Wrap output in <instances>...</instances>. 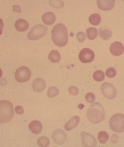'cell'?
<instances>
[{
    "label": "cell",
    "mask_w": 124,
    "mask_h": 147,
    "mask_svg": "<svg viewBox=\"0 0 124 147\" xmlns=\"http://www.w3.org/2000/svg\"><path fill=\"white\" fill-rule=\"evenodd\" d=\"M68 32L65 25L61 23L56 24L51 31L52 40L56 45L62 47L67 44L68 41Z\"/></svg>",
    "instance_id": "6da1fadb"
},
{
    "label": "cell",
    "mask_w": 124,
    "mask_h": 147,
    "mask_svg": "<svg viewBox=\"0 0 124 147\" xmlns=\"http://www.w3.org/2000/svg\"><path fill=\"white\" fill-rule=\"evenodd\" d=\"M105 112L102 106L100 103L96 102L91 105L87 112L88 120L95 124L99 123L104 119Z\"/></svg>",
    "instance_id": "7a4b0ae2"
},
{
    "label": "cell",
    "mask_w": 124,
    "mask_h": 147,
    "mask_svg": "<svg viewBox=\"0 0 124 147\" xmlns=\"http://www.w3.org/2000/svg\"><path fill=\"white\" fill-rule=\"evenodd\" d=\"M14 115L13 106L9 101L1 100L0 101V122L5 123L9 122Z\"/></svg>",
    "instance_id": "3957f363"
},
{
    "label": "cell",
    "mask_w": 124,
    "mask_h": 147,
    "mask_svg": "<svg viewBox=\"0 0 124 147\" xmlns=\"http://www.w3.org/2000/svg\"><path fill=\"white\" fill-rule=\"evenodd\" d=\"M109 125L114 132L120 133L124 131V115L118 113L114 115L110 118Z\"/></svg>",
    "instance_id": "277c9868"
},
{
    "label": "cell",
    "mask_w": 124,
    "mask_h": 147,
    "mask_svg": "<svg viewBox=\"0 0 124 147\" xmlns=\"http://www.w3.org/2000/svg\"><path fill=\"white\" fill-rule=\"evenodd\" d=\"M47 27L43 25L39 24L32 27L28 32L27 36L31 40H35L44 36L46 33Z\"/></svg>",
    "instance_id": "5b68a950"
},
{
    "label": "cell",
    "mask_w": 124,
    "mask_h": 147,
    "mask_svg": "<svg viewBox=\"0 0 124 147\" xmlns=\"http://www.w3.org/2000/svg\"><path fill=\"white\" fill-rule=\"evenodd\" d=\"M31 73L27 67L22 66L16 70L15 77L16 80L20 83H24L28 81L31 77Z\"/></svg>",
    "instance_id": "8992f818"
},
{
    "label": "cell",
    "mask_w": 124,
    "mask_h": 147,
    "mask_svg": "<svg viewBox=\"0 0 124 147\" xmlns=\"http://www.w3.org/2000/svg\"><path fill=\"white\" fill-rule=\"evenodd\" d=\"M101 92L104 96L109 99L114 98L116 97L117 91L111 84L107 82L102 83L101 88Z\"/></svg>",
    "instance_id": "52a82bcc"
},
{
    "label": "cell",
    "mask_w": 124,
    "mask_h": 147,
    "mask_svg": "<svg viewBox=\"0 0 124 147\" xmlns=\"http://www.w3.org/2000/svg\"><path fill=\"white\" fill-rule=\"evenodd\" d=\"M78 57L80 61L84 63H87L93 61L95 57L94 52L89 48L83 49L79 53Z\"/></svg>",
    "instance_id": "ba28073f"
},
{
    "label": "cell",
    "mask_w": 124,
    "mask_h": 147,
    "mask_svg": "<svg viewBox=\"0 0 124 147\" xmlns=\"http://www.w3.org/2000/svg\"><path fill=\"white\" fill-rule=\"evenodd\" d=\"M82 144L85 147H95L97 142L95 138L88 133L83 131L81 134Z\"/></svg>",
    "instance_id": "9c48e42d"
},
{
    "label": "cell",
    "mask_w": 124,
    "mask_h": 147,
    "mask_svg": "<svg viewBox=\"0 0 124 147\" xmlns=\"http://www.w3.org/2000/svg\"><path fill=\"white\" fill-rule=\"evenodd\" d=\"M52 137L56 144L60 145L64 143L67 139L66 135L64 131L59 129L54 131L52 134Z\"/></svg>",
    "instance_id": "30bf717a"
},
{
    "label": "cell",
    "mask_w": 124,
    "mask_h": 147,
    "mask_svg": "<svg viewBox=\"0 0 124 147\" xmlns=\"http://www.w3.org/2000/svg\"><path fill=\"white\" fill-rule=\"evenodd\" d=\"M109 50L111 53L116 56L122 55L124 51L123 44L119 41H115L110 45Z\"/></svg>",
    "instance_id": "8fae6325"
},
{
    "label": "cell",
    "mask_w": 124,
    "mask_h": 147,
    "mask_svg": "<svg viewBox=\"0 0 124 147\" xmlns=\"http://www.w3.org/2000/svg\"><path fill=\"white\" fill-rule=\"evenodd\" d=\"M96 2L98 7L100 9L104 11H109L113 8L115 0H97Z\"/></svg>",
    "instance_id": "7c38bea8"
},
{
    "label": "cell",
    "mask_w": 124,
    "mask_h": 147,
    "mask_svg": "<svg viewBox=\"0 0 124 147\" xmlns=\"http://www.w3.org/2000/svg\"><path fill=\"white\" fill-rule=\"evenodd\" d=\"M46 86V84L44 79L40 78H36L32 85L33 90L37 92H40L43 91Z\"/></svg>",
    "instance_id": "4fadbf2b"
},
{
    "label": "cell",
    "mask_w": 124,
    "mask_h": 147,
    "mask_svg": "<svg viewBox=\"0 0 124 147\" xmlns=\"http://www.w3.org/2000/svg\"><path fill=\"white\" fill-rule=\"evenodd\" d=\"M28 127L32 133L36 135L40 133L42 128L41 123L39 120H37L31 122L28 125Z\"/></svg>",
    "instance_id": "5bb4252c"
},
{
    "label": "cell",
    "mask_w": 124,
    "mask_h": 147,
    "mask_svg": "<svg viewBox=\"0 0 124 147\" xmlns=\"http://www.w3.org/2000/svg\"><path fill=\"white\" fill-rule=\"evenodd\" d=\"M80 118L77 116H75L69 119L65 124L64 128L67 131L71 130L76 127L78 125Z\"/></svg>",
    "instance_id": "9a60e30c"
},
{
    "label": "cell",
    "mask_w": 124,
    "mask_h": 147,
    "mask_svg": "<svg viewBox=\"0 0 124 147\" xmlns=\"http://www.w3.org/2000/svg\"><path fill=\"white\" fill-rule=\"evenodd\" d=\"M29 26L28 22L25 20L22 19L17 20L14 24L15 28L19 32L26 31L28 28Z\"/></svg>",
    "instance_id": "2e32d148"
},
{
    "label": "cell",
    "mask_w": 124,
    "mask_h": 147,
    "mask_svg": "<svg viewBox=\"0 0 124 147\" xmlns=\"http://www.w3.org/2000/svg\"><path fill=\"white\" fill-rule=\"evenodd\" d=\"M42 20L43 22L47 25H50L53 24L56 20L55 14L52 12H47L42 16Z\"/></svg>",
    "instance_id": "e0dca14e"
},
{
    "label": "cell",
    "mask_w": 124,
    "mask_h": 147,
    "mask_svg": "<svg viewBox=\"0 0 124 147\" xmlns=\"http://www.w3.org/2000/svg\"><path fill=\"white\" fill-rule=\"evenodd\" d=\"M99 34L100 37L105 40H109L112 36V32L107 27H103L99 30Z\"/></svg>",
    "instance_id": "ac0fdd59"
},
{
    "label": "cell",
    "mask_w": 124,
    "mask_h": 147,
    "mask_svg": "<svg viewBox=\"0 0 124 147\" xmlns=\"http://www.w3.org/2000/svg\"><path fill=\"white\" fill-rule=\"evenodd\" d=\"M61 55L58 51L56 50L51 51L49 54L48 59L50 61L53 63L58 62L61 59Z\"/></svg>",
    "instance_id": "d6986e66"
},
{
    "label": "cell",
    "mask_w": 124,
    "mask_h": 147,
    "mask_svg": "<svg viewBox=\"0 0 124 147\" xmlns=\"http://www.w3.org/2000/svg\"><path fill=\"white\" fill-rule=\"evenodd\" d=\"M101 18L98 13H93L89 17V21L92 25L97 26L99 25L101 21Z\"/></svg>",
    "instance_id": "ffe728a7"
},
{
    "label": "cell",
    "mask_w": 124,
    "mask_h": 147,
    "mask_svg": "<svg viewBox=\"0 0 124 147\" xmlns=\"http://www.w3.org/2000/svg\"><path fill=\"white\" fill-rule=\"evenodd\" d=\"M87 37L90 40H92L95 39L98 35L97 29L94 27H89L86 30Z\"/></svg>",
    "instance_id": "44dd1931"
},
{
    "label": "cell",
    "mask_w": 124,
    "mask_h": 147,
    "mask_svg": "<svg viewBox=\"0 0 124 147\" xmlns=\"http://www.w3.org/2000/svg\"><path fill=\"white\" fill-rule=\"evenodd\" d=\"M109 136L107 133L104 131H101L98 133L97 139L102 144H105L108 141Z\"/></svg>",
    "instance_id": "7402d4cb"
},
{
    "label": "cell",
    "mask_w": 124,
    "mask_h": 147,
    "mask_svg": "<svg viewBox=\"0 0 124 147\" xmlns=\"http://www.w3.org/2000/svg\"><path fill=\"white\" fill-rule=\"evenodd\" d=\"M105 75L104 72L101 70H97L93 73V77L95 81L100 82L104 80L105 78Z\"/></svg>",
    "instance_id": "603a6c76"
},
{
    "label": "cell",
    "mask_w": 124,
    "mask_h": 147,
    "mask_svg": "<svg viewBox=\"0 0 124 147\" xmlns=\"http://www.w3.org/2000/svg\"><path fill=\"white\" fill-rule=\"evenodd\" d=\"M37 143L40 147H46L49 144V139L46 136H42L39 137L37 140Z\"/></svg>",
    "instance_id": "cb8c5ba5"
},
{
    "label": "cell",
    "mask_w": 124,
    "mask_h": 147,
    "mask_svg": "<svg viewBox=\"0 0 124 147\" xmlns=\"http://www.w3.org/2000/svg\"><path fill=\"white\" fill-rule=\"evenodd\" d=\"M59 89L56 87L53 86L50 87L47 92V95L49 98H52L57 95L59 94Z\"/></svg>",
    "instance_id": "d4e9b609"
},
{
    "label": "cell",
    "mask_w": 124,
    "mask_h": 147,
    "mask_svg": "<svg viewBox=\"0 0 124 147\" xmlns=\"http://www.w3.org/2000/svg\"><path fill=\"white\" fill-rule=\"evenodd\" d=\"M116 72L115 69L113 67H110L106 71V74L107 76L109 78L115 77L116 75Z\"/></svg>",
    "instance_id": "484cf974"
},
{
    "label": "cell",
    "mask_w": 124,
    "mask_h": 147,
    "mask_svg": "<svg viewBox=\"0 0 124 147\" xmlns=\"http://www.w3.org/2000/svg\"><path fill=\"white\" fill-rule=\"evenodd\" d=\"M85 98L86 100L88 103H92L94 101L95 96L93 93L88 92L85 95Z\"/></svg>",
    "instance_id": "4316f807"
},
{
    "label": "cell",
    "mask_w": 124,
    "mask_h": 147,
    "mask_svg": "<svg viewBox=\"0 0 124 147\" xmlns=\"http://www.w3.org/2000/svg\"><path fill=\"white\" fill-rule=\"evenodd\" d=\"M68 91L70 94L73 96L77 95L79 93L78 88L74 86L70 87L68 89Z\"/></svg>",
    "instance_id": "83f0119b"
},
{
    "label": "cell",
    "mask_w": 124,
    "mask_h": 147,
    "mask_svg": "<svg viewBox=\"0 0 124 147\" xmlns=\"http://www.w3.org/2000/svg\"><path fill=\"white\" fill-rule=\"evenodd\" d=\"M76 38L79 42H82L85 39V34L83 32H79L76 34Z\"/></svg>",
    "instance_id": "f1b7e54d"
},
{
    "label": "cell",
    "mask_w": 124,
    "mask_h": 147,
    "mask_svg": "<svg viewBox=\"0 0 124 147\" xmlns=\"http://www.w3.org/2000/svg\"><path fill=\"white\" fill-rule=\"evenodd\" d=\"M16 113L18 115H21L23 114L24 110L23 108L21 106H16L15 108Z\"/></svg>",
    "instance_id": "f546056e"
},
{
    "label": "cell",
    "mask_w": 124,
    "mask_h": 147,
    "mask_svg": "<svg viewBox=\"0 0 124 147\" xmlns=\"http://www.w3.org/2000/svg\"><path fill=\"white\" fill-rule=\"evenodd\" d=\"M13 11L17 12L20 13L21 10L20 7L18 5H14L13 7Z\"/></svg>",
    "instance_id": "4dcf8cb0"
}]
</instances>
